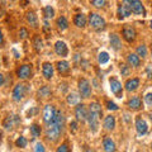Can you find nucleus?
I'll return each instance as SVG.
<instances>
[{
    "mask_svg": "<svg viewBox=\"0 0 152 152\" xmlns=\"http://www.w3.org/2000/svg\"><path fill=\"white\" fill-rule=\"evenodd\" d=\"M64 121H65V118H64L62 112H56L55 119L52 121L46 128V136H47V138H48L50 141L56 142L57 140H58L61 132H62Z\"/></svg>",
    "mask_w": 152,
    "mask_h": 152,
    "instance_id": "f257e3e1",
    "label": "nucleus"
},
{
    "mask_svg": "<svg viewBox=\"0 0 152 152\" xmlns=\"http://www.w3.org/2000/svg\"><path fill=\"white\" fill-rule=\"evenodd\" d=\"M89 23H90V26H91V28L98 31V29L104 28V26H105V19L96 13H91L89 15Z\"/></svg>",
    "mask_w": 152,
    "mask_h": 152,
    "instance_id": "f03ea898",
    "label": "nucleus"
},
{
    "mask_svg": "<svg viewBox=\"0 0 152 152\" xmlns=\"http://www.w3.org/2000/svg\"><path fill=\"white\" fill-rule=\"evenodd\" d=\"M127 5L129 7L131 13H134L137 15H143L145 14V7L143 4L138 0H127Z\"/></svg>",
    "mask_w": 152,
    "mask_h": 152,
    "instance_id": "7ed1b4c3",
    "label": "nucleus"
},
{
    "mask_svg": "<svg viewBox=\"0 0 152 152\" xmlns=\"http://www.w3.org/2000/svg\"><path fill=\"white\" fill-rule=\"evenodd\" d=\"M79 93H80V96L84 99L89 98L90 94H91V86H90V83L86 79H81L79 81Z\"/></svg>",
    "mask_w": 152,
    "mask_h": 152,
    "instance_id": "20e7f679",
    "label": "nucleus"
},
{
    "mask_svg": "<svg viewBox=\"0 0 152 152\" xmlns=\"http://www.w3.org/2000/svg\"><path fill=\"white\" fill-rule=\"evenodd\" d=\"M109 85H110L112 93L115 95L117 98H122L123 96V86H122V84L118 81L117 79L112 77L110 80H109Z\"/></svg>",
    "mask_w": 152,
    "mask_h": 152,
    "instance_id": "39448f33",
    "label": "nucleus"
},
{
    "mask_svg": "<svg viewBox=\"0 0 152 152\" xmlns=\"http://www.w3.org/2000/svg\"><path fill=\"white\" fill-rule=\"evenodd\" d=\"M26 85L24 84H18L14 86V90H13V99L15 102H20L23 98L26 96Z\"/></svg>",
    "mask_w": 152,
    "mask_h": 152,
    "instance_id": "423d86ee",
    "label": "nucleus"
},
{
    "mask_svg": "<svg viewBox=\"0 0 152 152\" xmlns=\"http://www.w3.org/2000/svg\"><path fill=\"white\" fill-rule=\"evenodd\" d=\"M56 117V109L53 105H46L45 109H43V121L47 123V124H50V123L55 119Z\"/></svg>",
    "mask_w": 152,
    "mask_h": 152,
    "instance_id": "0eeeda50",
    "label": "nucleus"
},
{
    "mask_svg": "<svg viewBox=\"0 0 152 152\" xmlns=\"http://www.w3.org/2000/svg\"><path fill=\"white\" fill-rule=\"evenodd\" d=\"M99 119H100V117L98 115V114H95L93 112H89L88 113V122H89V126H90V129L93 132H96L98 131V127H99Z\"/></svg>",
    "mask_w": 152,
    "mask_h": 152,
    "instance_id": "6e6552de",
    "label": "nucleus"
},
{
    "mask_svg": "<svg viewBox=\"0 0 152 152\" xmlns=\"http://www.w3.org/2000/svg\"><path fill=\"white\" fill-rule=\"evenodd\" d=\"M75 117L77 121H81V122L88 119V110L84 104H77V107L75 108Z\"/></svg>",
    "mask_w": 152,
    "mask_h": 152,
    "instance_id": "1a4fd4ad",
    "label": "nucleus"
},
{
    "mask_svg": "<svg viewBox=\"0 0 152 152\" xmlns=\"http://www.w3.org/2000/svg\"><path fill=\"white\" fill-rule=\"evenodd\" d=\"M136 129L137 133L140 136H143L148 131V126H147V122L143 119V118H137L136 119Z\"/></svg>",
    "mask_w": 152,
    "mask_h": 152,
    "instance_id": "9d476101",
    "label": "nucleus"
},
{
    "mask_svg": "<svg viewBox=\"0 0 152 152\" xmlns=\"http://www.w3.org/2000/svg\"><path fill=\"white\" fill-rule=\"evenodd\" d=\"M17 74H18V77L19 79L26 80L28 77H31V75H32V67H31L29 65H23V66H20V67L18 69Z\"/></svg>",
    "mask_w": 152,
    "mask_h": 152,
    "instance_id": "9b49d317",
    "label": "nucleus"
},
{
    "mask_svg": "<svg viewBox=\"0 0 152 152\" xmlns=\"http://www.w3.org/2000/svg\"><path fill=\"white\" fill-rule=\"evenodd\" d=\"M55 52L58 56H67L69 53V48H67V46H66L65 42L62 41H57L56 42V45H55Z\"/></svg>",
    "mask_w": 152,
    "mask_h": 152,
    "instance_id": "f8f14e48",
    "label": "nucleus"
},
{
    "mask_svg": "<svg viewBox=\"0 0 152 152\" xmlns=\"http://www.w3.org/2000/svg\"><path fill=\"white\" fill-rule=\"evenodd\" d=\"M123 37L127 42H133L136 39V29L133 27H124L123 28Z\"/></svg>",
    "mask_w": 152,
    "mask_h": 152,
    "instance_id": "ddd939ff",
    "label": "nucleus"
},
{
    "mask_svg": "<svg viewBox=\"0 0 152 152\" xmlns=\"http://www.w3.org/2000/svg\"><path fill=\"white\" fill-rule=\"evenodd\" d=\"M42 72H43L45 79H47V80L52 79V76H53V66L50 62H45L42 65Z\"/></svg>",
    "mask_w": 152,
    "mask_h": 152,
    "instance_id": "4468645a",
    "label": "nucleus"
},
{
    "mask_svg": "<svg viewBox=\"0 0 152 152\" xmlns=\"http://www.w3.org/2000/svg\"><path fill=\"white\" fill-rule=\"evenodd\" d=\"M129 15H131V9H129V7L127 5V3L124 1V4H123V5L118 7V18L123 19V18L129 17Z\"/></svg>",
    "mask_w": 152,
    "mask_h": 152,
    "instance_id": "2eb2a0df",
    "label": "nucleus"
},
{
    "mask_svg": "<svg viewBox=\"0 0 152 152\" xmlns=\"http://www.w3.org/2000/svg\"><path fill=\"white\" fill-rule=\"evenodd\" d=\"M140 86V80L138 79H129L126 83V90L127 91H134V90Z\"/></svg>",
    "mask_w": 152,
    "mask_h": 152,
    "instance_id": "dca6fc26",
    "label": "nucleus"
},
{
    "mask_svg": "<svg viewBox=\"0 0 152 152\" xmlns=\"http://www.w3.org/2000/svg\"><path fill=\"white\" fill-rule=\"evenodd\" d=\"M57 70L61 75H66L70 71V64L67 61H58L57 62Z\"/></svg>",
    "mask_w": 152,
    "mask_h": 152,
    "instance_id": "f3484780",
    "label": "nucleus"
},
{
    "mask_svg": "<svg viewBox=\"0 0 152 152\" xmlns=\"http://www.w3.org/2000/svg\"><path fill=\"white\" fill-rule=\"evenodd\" d=\"M86 17L84 15V14H77V15H75V19H74V23L76 27L79 28H84L86 26Z\"/></svg>",
    "mask_w": 152,
    "mask_h": 152,
    "instance_id": "a211bd4d",
    "label": "nucleus"
},
{
    "mask_svg": "<svg viewBox=\"0 0 152 152\" xmlns=\"http://www.w3.org/2000/svg\"><path fill=\"white\" fill-rule=\"evenodd\" d=\"M103 146H104V150L105 152H115V143L110 140V138H104V142H103Z\"/></svg>",
    "mask_w": 152,
    "mask_h": 152,
    "instance_id": "6ab92c4d",
    "label": "nucleus"
},
{
    "mask_svg": "<svg viewBox=\"0 0 152 152\" xmlns=\"http://www.w3.org/2000/svg\"><path fill=\"white\" fill-rule=\"evenodd\" d=\"M110 45L114 50H119L122 47V42H121V38L118 34H115V33H113V34H110Z\"/></svg>",
    "mask_w": 152,
    "mask_h": 152,
    "instance_id": "aec40b11",
    "label": "nucleus"
},
{
    "mask_svg": "<svg viewBox=\"0 0 152 152\" xmlns=\"http://www.w3.org/2000/svg\"><path fill=\"white\" fill-rule=\"evenodd\" d=\"M104 127H105V129H108V131L114 129V127H115V118L113 115L105 117V119H104Z\"/></svg>",
    "mask_w": 152,
    "mask_h": 152,
    "instance_id": "412c9836",
    "label": "nucleus"
},
{
    "mask_svg": "<svg viewBox=\"0 0 152 152\" xmlns=\"http://www.w3.org/2000/svg\"><path fill=\"white\" fill-rule=\"evenodd\" d=\"M27 20L33 28L38 27V19H37V15H36L34 12H28L27 13Z\"/></svg>",
    "mask_w": 152,
    "mask_h": 152,
    "instance_id": "4be33fe9",
    "label": "nucleus"
},
{
    "mask_svg": "<svg viewBox=\"0 0 152 152\" xmlns=\"http://www.w3.org/2000/svg\"><path fill=\"white\" fill-rule=\"evenodd\" d=\"M128 64H129L131 66H133V67H137V66H140L141 64V60H140V57L137 56L136 53H131V55H128Z\"/></svg>",
    "mask_w": 152,
    "mask_h": 152,
    "instance_id": "5701e85b",
    "label": "nucleus"
},
{
    "mask_svg": "<svg viewBox=\"0 0 152 152\" xmlns=\"http://www.w3.org/2000/svg\"><path fill=\"white\" fill-rule=\"evenodd\" d=\"M89 112H93L95 114H98L99 117L103 115V110H102V105L99 103H91L89 105Z\"/></svg>",
    "mask_w": 152,
    "mask_h": 152,
    "instance_id": "b1692460",
    "label": "nucleus"
},
{
    "mask_svg": "<svg viewBox=\"0 0 152 152\" xmlns=\"http://www.w3.org/2000/svg\"><path fill=\"white\" fill-rule=\"evenodd\" d=\"M128 107H129L131 109H133V110H137V109L141 108V99L138 96H134L132 98L129 102H128Z\"/></svg>",
    "mask_w": 152,
    "mask_h": 152,
    "instance_id": "393cba45",
    "label": "nucleus"
},
{
    "mask_svg": "<svg viewBox=\"0 0 152 152\" xmlns=\"http://www.w3.org/2000/svg\"><path fill=\"white\" fill-rule=\"evenodd\" d=\"M67 27H69V22L65 17H60L58 19H57V28H58L60 31L67 29Z\"/></svg>",
    "mask_w": 152,
    "mask_h": 152,
    "instance_id": "a878e982",
    "label": "nucleus"
},
{
    "mask_svg": "<svg viewBox=\"0 0 152 152\" xmlns=\"http://www.w3.org/2000/svg\"><path fill=\"white\" fill-rule=\"evenodd\" d=\"M33 47H34V50L37 52H39L42 50V47H43V41H42V38L39 36H34V38H33Z\"/></svg>",
    "mask_w": 152,
    "mask_h": 152,
    "instance_id": "bb28decb",
    "label": "nucleus"
},
{
    "mask_svg": "<svg viewBox=\"0 0 152 152\" xmlns=\"http://www.w3.org/2000/svg\"><path fill=\"white\" fill-rule=\"evenodd\" d=\"M109 55H108V52H105V51H103V52H100L99 53V56H98V61H99V64L100 65H105V64H108L109 62Z\"/></svg>",
    "mask_w": 152,
    "mask_h": 152,
    "instance_id": "cd10ccee",
    "label": "nucleus"
},
{
    "mask_svg": "<svg viewBox=\"0 0 152 152\" xmlns=\"http://www.w3.org/2000/svg\"><path fill=\"white\" fill-rule=\"evenodd\" d=\"M80 100V96L77 94H75V93H71L67 95V103L71 104V105H75V104H77Z\"/></svg>",
    "mask_w": 152,
    "mask_h": 152,
    "instance_id": "c85d7f7f",
    "label": "nucleus"
},
{
    "mask_svg": "<svg viewBox=\"0 0 152 152\" xmlns=\"http://www.w3.org/2000/svg\"><path fill=\"white\" fill-rule=\"evenodd\" d=\"M43 14H45V17L47 19H51V18H53L55 17V10H53V8L50 7V5H47L43 8Z\"/></svg>",
    "mask_w": 152,
    "mask_h": 152,
    "instance_id": "c756f323",
    "label": "nucleus"
},
{
    "mask_svg": "<svg viewBox=\"0 0 152 152\" xmlns=\"http://www.w3.org/2000/svg\"><path fill=\"white\" fill-rule=\"evenodd\" d=\"M137 56L142 57V58L147 56V47L145 45H141V46L137 47Z\"/></svg>",
    "mask_w": 152,
    "mask_h": 152,
    "instance_id": "7c9ffc66",
    "label": "nucleus"
},
{
    "mask_svg": "<svg viewBox=\"0 0 152 152\" xmlns=\"http://www.w3.org/2000/svg\"><path fill=\"white\" fill-rule=\"evenodd\" d=\"M38 95L39 96H43V98H47L51 95V90L48 86H42L39 90H38Z\"/></svg>",
    "mask_w": 152,
    "mask_h": 152,
    "instance_id": "2f4dec72",
    "label": "nucleus"
},
{
    "mask_svg": "<svg viewBox=\"0 0 152 152\" xmlns=\"http://www.w3.org/2000/svg\"><path fill=\"white\" fill-rule=\"evenodd\" d=\"M13 119H14V117H10V115H8L5 119H4L3 122V126L5 127V129H12V127H13Z\"/></svg>",
    "mask_w": 152,
    "mask_h": 152,
    "instance_id": "473e14b6",
    "label": "nucleus"
},
{
    "mask_svg": "<svg viewBox=\"0 0 152 152\" xmlns=\"http://www.w3.org/2000/svg\"><path fill=\"white\" fill-rule=\"evenodd\" d=\"M31 133L33 137H38L41 134V127L38 124H32L31 126Z\"/></svg>",
    "mask_w": 152,
    "mask_h": 152,
    "instance_id": "72a5a7b5",
    "label": "nucleus"
},
{
    "mask_svg": "<svg viewBox=\"0 0 152 152\" xmlns=\"http://www.w3.org/2000/svg\"><path fill=\"white\" fill-rule=\"evenodd\" d=\"M15 145H17V147L24 148V147L27 146V140H26V137H19V138L15 141Z\"/></svg>",
    "mask_w": 152,
    "mask_h": 152,
    "instance_id": "f704fd0d",
    "label": "nucleus"
},
{
    "mask_svg": "<svg viewBox=\"0 0 152 152\" xmlns=\"http://www.w3.org/2000/svg\"><path fill=\"white\" fill-rule=\"evenodd\" d=\"M91 4L96 8H102V7L105 5V1H104V0H93Z\"/></svg>",
    "mask_w": 152,
    "mask_h": 152,
    "instance_id": "c9c22d12",
    "label": "nucleus"
},
{
    "mask_svg": "<svg viewBox=\"0 0 152 152\" xmlns=\"http://www.w3.org/2000/svg\"><path fill=\"white\" fill-rule=\"evenodd\" d=\"M107 108L109 109V110H117V109H118L117 104L113 103V102H107Z\"/></svg>",
    "mask_w": 152,
    "mask_h": 152,
    "instance_id": "e433bc0d",
    "label": "nucleus"
},
{
    "mask_svg": "<svg viewBox=\"0 0 152 152\" xmlns=\"http://www.w3.org/2000/svg\"><path fill=\"white\" fill-rule=\"evenodd\" d=\"M56 152H70V150H69V146L66 145V143H64V145H61L58 148H57V151Z\"/></svg>",
    "mask_w": 152,
    "mask_h": 152,
    "instance_id": "4c0bfd02",
    "label": "nucleus"
},
{
    "mask_svg": "<svg viewBox=\"0 0 152 152\" xmlns=\"http://www.w3.org/2000/svg\"><path fill=\"white\" fill-rule=\"evenodd\" d=\"M121 72L123 76H127L128 74H129V67H128L127 65H122V67H121Z\"/></svg>",
    "mask_w": 152,
    "mask_h": 152,
    "instance_id": "58836bf2",
    "label": "nucleus"
},
{
    "mask_svg": "<svg viewBox=\"0 0 152 152\" xmlns=\"http://www.w3.org/2000/svg\"><path fill=\"white\" fill-rule=\"evenodd\" d=\"M19 37L22 38V39H26V38L28 37V31L26 29V28H22L20 32H19Z\"/></svg>",
    "mask_w": 152,
    "mask_h": 152,
    "instance_id": "ea45409f",
    "label": "nucleus"
},
{
    "mask_svg": "<svg viewBox=\"0 0 152 152\" xmlns=\"http://www.w3.org/2000/svg\"><path fill=\"white\" fill-rule=\"evenodd\" d=\"M34 151L36 152H46L45 147H43V145H42V143H37L36 147H34Z\"/></svg>",
    "mask_w": 152,
    "mask_h": 152,
    "instance_id": "a19ab883",
    "label": "nucleus"
},
{
    "mask_svg": "<svg viewBox=\"0 0 152 152\" xmlns=\"http://www.w3.org/2000/svg\"><path fill=\"white\" fill-rule=\"evenodd\" d=\"M145 100H146V103L148 104V105H152V93H148L145 96Z\"/></svg>",
    "mask_w": 152,
    "mask_h": 152,
    "instance_id": "79ce46f5",
    "label": "nucleus"
},
{
    "mask_svg": "<svg viewBox=\"0 0 152 152\" xmlns=\"http://www.w3.org/2000/svg\"><path fill=\"white\" fill-rule=\"evenodd\" d=\"M71 129H72V132H76V129H77V123L71 122Z\"/></svg>",
    "mask_w": 152,
    "mask_h": 152,
    "instance_id": "37998d69",
    "label": "nucleus"
},
{
    "mask_svg": "<svg viewBox=\"0 0 152 152\" xmlns=\"http://www.w3.org/2000/svg\"><path fill=\"white\" fill-rule=\"evenodd\" d=\"M3 84H4V76H3L1 74H0V86H1Z\"/></svg>",
    "mask_w": 152,
    "mask_h": 152,
    "instance_id": "c03bdc74",
    "label": "nucleus"
},
{
    "mask_svg": "<svg viewBox=\"0 0 152 152\" xmlns=\"http://www.w3.org/2000/svg\"><path fill=\"white\" fill-rule=\"evenodd\" d=\"M3 45V33H1V31H0V46Z\"/></svg>",
    "mask_w": 152,
    "mask_h": 152,
    "instance_id": "a18cd8bd",
    "label": "nucleus"
},
{
    "mask_svg": "<svg viewBox=\"0 0 152 152\" xmlns=\"http://www.w3.org/2000/svg\"><path fill=\"white\" fill-rule=\"evenodd\" d=\"M86 152H95V151H93V150H88Z\"/></svg>",
    "mask_w": 152,
    "mask_h": 152,
    "instance_id": "49530a36",
    "label": "nucleus"
},
{
    "mask_svg": "<svg viewBox=\"0 0 152 152\" xmlns=\"http://www.w3.org/2000/svg\"><path fill=\"white\" fill-rule=\"evenodd\" d=\"M150 27H151V28H152V20H151V23H150Z\"/></svg>",
    "mask_w": 152,
    "mask_h": 152,
    "instance_id": "de8ad7c7",
    "label": "nucleus"
},
{
    "mask_svg": "<svg viewBox=\"0 0 152 152\" xmlns=\"http://www.w3.org/2000/svg\"><path fill=\"white\" fill-rule=\"evenodd\" d=\"M151 147H152V145H151Z\"/></svg>",
    "mask_w": 152,
    "mask_h": 152,
    "instance_id": "09e8293b",
    "label": "nucleus"
}]
</instances>
